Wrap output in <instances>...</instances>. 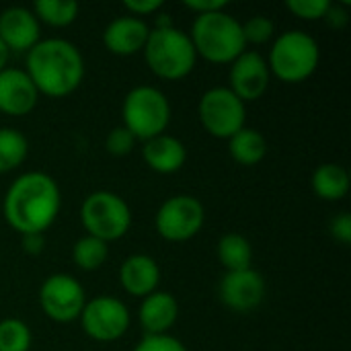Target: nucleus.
I'll list each match as a JSON object with an SVG mask.
<instances>
[{"mask_svg":"<svg viewBox=\"0 0 351 351\" xmlns=\"http://www.w3.org/2000/svg\"><path fill=\"white\" fill-rule=\"evenodd\" d=\"M329 230H331V237L341 243V245H350L351 243V216L348 212H341L337 214L331 224H329Z\"/></svg>","mask_w":351,"mask_h":351,"instance_id":"nucleus-31","label":"nucleus"},{"mask_svg":"<svg viewBox=\"0 0 351 351\" xmlns=\"http://www.w3.org/2000/svg\"><path fill=\"white\" fill-rule=\"evenodd\" d=\"M134 351H189L173 335H146Z\"/></svg>","mask_w":351,"mask_h":351,"instance_id":"nucleus-30","label":"nucleus"},{"mask_svg":"<svg viewBox=\"0 0 351 351\" xmlns=\"http://www.w3.org/2000/svg\"><path fill=\"white\" fill-rule=\"evenodd\" d=\"M31 10L39 23L49 27H68L76 21L80 6L74 0H37Z\"/></svg>","mask_w":351,"mask_h":351,"instance_id":"nucleus-23","label":"nucleus"},{"mask_svg":"<svg viewBox=\"0 0 351 351\" xmlns=\"http://www.w3.org/2000/svg\"><path fill=\"white\" fill-rule=\"evenodd\" d=\"M350 183L348 169L341 165H335V162L321 165L319 169H315V173L311 177V187H313L315 195L325 202L343 199L350 191Z\"/></svg>","mask_w":351,"mask_h":351,"instance_id":"nucleus-20","label":"nucleus"},{"mask_svg":"<svg viewBox=\"0 0 351 351\" xmlns=\"http://www.w3.org/2000/svg\"><path fill=\"white\" fill-rule=\"evenodd\" d=\"M321 62V47L317 39L300 29H290L278 35L269 49V72L282 82H304L311 78Z\"/></svg>","mask_w":351,"mask_h":351,"instance_id":"nucleus-5","label":"nucleus"},{"mask_svg":"<svg viewBox=\"0 0 351 351\" xmlns=\"http://www.w3.org/2000/svg\"><path fill=\"white\" fill-rule=\"evenodd\" d=\"M136 142L138 140L132 136L130 130H125L123 125H117V128H113L107 134V138H105V150L109 154H113V156H128L134 150Z\"/></svg>","mask_w":351,"mask_h":351,"instance_id":"nucleus-28","label":"nucleus"},{"mask_svg":"<svg viewBox=\"0 0 351 351\" xmlns=\"http://www.w3.org/2000/svg\"><path fill=\"white\" fill-rule=\"evenodd\" d=\"M216 255L226 271H243L253 267V247L247 237L228 232L218 241Z\"/></svg>","mask_w":351,"mask_h":351,"instance_id":"nucleus-22","label":"nucleus"},{"mask_svg":"<svg viewBox=\"0 0 351 351\" xmlns=\"http://www.w3.org/2000/svg\"><path fill=\"white\" fill-rule=\"evenodd\" d=\"M107 257H109V245L88 234L78 239L76 245L72 247V259L76 267H80L82 271L99 269L107 261Z\"/></svg>","mask_w":351,"mask_h":351,"instance_id":"nucleus-25","label":"nucleus"},{"mask_svg":"<svg viewBox=\"0 0 351 351\" xmlns=\"http://www.w3.org/2000/svg\"><path fill=\"white\" fill-rule=\"evenodd\" d=\"M162 0H125L123 2V8L132 14V16H148V14H154L162 8Z\"/></svg>","mask_w":351,"mask_h":351,"instance_id":"nucleus-32","label":"nucleus"},{"mask_svg":"<svg viewBox=\"0 0 351 351\" xmlns=\"http://www.w3.org/2000/svg\"><path fill=\"white\" fill-rule=\"evenodd\" d=\"M189 39L197 58L212 64H232L247 49L241 21L226 10L197 14Z\"/></svg>","mask_w":351,"mask_h":351,"instance_id":"nucleus-3","label":"nucleus"},{"mask_svg":"<svg viewBox=\"0 0 351 351\" xmlns=\"http://www.w3.org/2000/svg\"><path fill=\"white\" fill-rule=\"evenodd\" d=\"M86 304L82 284L68 274H51L39 288V306L56 323H72Z\"/></svg>","mask_w":351,"mask_h":351,"instance_id":"nucleus-11","label":"nucleus"},{"mask_svg":"<svg viewBox=\"0 0 351 351\" xmlns=\"http://www.w3.org/2000/svg\"><path fill=\"white\" fill-rule=\"evenodd\" d=\"M206 222L204 204L193 195H173L165 199L154 216L156 232L169 243H185L191 241Z\"/></svg>","mask_w":351,"mask_h":351,"instance_id":"nucleus-9","label":"nucleus"},{"mask_svg":"<svg viewBox=\"0 0 351 351\" xmlns=\"http://www.w3.org/2000/svg\"><path fill=\"white\" fill-rule=\"evenodd\" d=\"M329 0H288L286 6L292 14L304 21H319L329 8Z\"/></svg>","mask_w":351,"mask_h":351,"instance_id":"nucleus-29","label":"nucleus"},{"mask_svg":"<svg viewBox=\"0 0 351 351\" xmlns=\"http://www.w3.org/2000/svg\"><path fill=\"white\" fill-rule=\"evenodd\" d=\"M29 154L27 138L14 128H0V173L19 169Z\"/></svg>","mask_w":351,"mask_h":351,"instance_id":"nucleus-24","label":"nucleus"},{"mask_svg":"<svg viewBox=\"0 0 351 351\" xmlns=\"http://www.w3.org/2000/svg\"><path fill=\"white\" fill-rule=\"evenodd\" d=\"M8 56H10V51L6 49V45L0 41V70H4L6 68V64H8Z\"/></svg>","mask_w":351,"mask_h":351,"instance_id":"nucleus-36","label":"nucleus"},{"mask_svg":"<svg viewBox=\"0 0 351 351\" xmlns=\"http://www.w3.org/2000/svg\"><path fill=\"white\" fill-rule=\"evenodd\" d=\"M138 317L146 335H169L179 317V302L173 294L156 290L142 298Z\"/></svg>","mask_w":351,"mask_h":351,"instance_id":"nucleus-18","label":"nucleus"},{"mask_svg":"<svg viewBox=\"0 0 351 351\" xmlns=\"http://www.w3.org/2000/svg\"><path fill=\"white\" fill-rule=\"evenodd\" d=\"M150 27L146 25L144 19L123 14L115 16L103 31V43L113 56H134L144 49L146 39H148Z\"/></svg>","mask_w":351,"mask_h":351,"instance_id":"nucleus-16","label":"nucleus"},{"mask_svg":"<svg viewBox=\"0 0 351 351\" xmlns=\"http://www.w3.org/2000/svg\"><path fill=\"white\" fill-rule=\"evenodd\" d=\"M243 25V35H245V41L247 45L249 43H255V45H261V43H267L271 37H274V31H276V25L271 19L263 16V14H257V16H251L247 19Z\"/></svg>","mask_w":351,"mask_h":351,"instance_id":"nucleus-27","label":"nucleus"},{"mask_svg":"<svg viewBox=\"0 0 351 351\" xmlns=\"http://www.w3.org/2000/svg\"><path fill=\"white\" fill-rule=\"evenodd\" d=\"M269 66L267 60L253 49H245L232 64L228 72V88L243 101H257L265 95L269 86Z\"/></svg>","mask_w":351,"mask_h":351,"instance_id":"nucleus-12","label":"nucleus"},{"mask_svg":"<svg viewBox=\"0 0 351 351\" xmlns=\"http://www.w3.org/2000/svg\"><path fill=\"white\" fill-rule=\"evenodd\" d=\"M33 343L31 329L19 319L0 321V351H29Z\"/></svg>","mask_w":351,"mask_h":351,"instance_id":"nucleus-26","label":"nucleus"},{"mask_svg":"<svg viewBox=\"0 0 351 351\" xmlns=\"http://www.w3.org/2000/svg\"><path fill=\"white\" fill-rule=\"evenodd\" d=\"M41 39V25L31 8L8 6L0 12V41L8 51L27 53Z\"/></svg>","mask_w":351,"mask_h":351,"instance_id":"nucleus-14","label":"nucleus"},{"mask_svg":"<svg viewBox=\"0 0 351 351\" xmlns=\"http://www.w3.org/2000/svg\"><path fill=\"white\" fill-rule=\"evenodd\" d=\"M80 327L84 335L95 341H117L121 339L132 323L128 306L115 296H95L86 300L80 317Z\"/></svg>","mask_w":351,"mask_h":351,"instance_id":"nucleus-10","label":"nucleus"},{"mask_svg":"<svg viewBox=\"0 0 351 351\" xmlns=\"http://www.w3.org/2000/svg\"><path fill=\"white\" fill-rule=\"evenodd\" d=\"M325 21H327V25L331 27V29H346L348 27V23H350V12H348V8L343 6V4H329V8H327V12H325V16H323Z\"/></svg>","mask_w":351,"mask_h":351,"instance_id":"nucleus-33","label":"nucleus"},{"mask_svg":"<svg viewBox=\"0 0 351 351\" xmlns=\"http://www.w3.org/2000/svg\"><path fill=\"white\" fill-rule=\"evenodd\" d=\"M142 53L150 72L162 80H181L189 76L197 62L189 33L175 25L150 29Z\"/></svg>","mask_w":351,"mask_h":351,"instance_id":"nucleus-4","label":"nucleus"},{"mask_svg":"<svg viewBox=\"0 0 351 351\" xmlns=\"http://www.w3.org/2000/svg\"><path fill=\"white\" fill-rule=\"evenodd\" d=\"M197 117L210 136L228 140L245 128L247 107L228 86H214L202 95Z\"/></svg>","mask_w":351,"mask_h":351,"instance_id":"nucleus-8","label":"nucleus"},{"mask_svg":"<svg viewBox=\"0 0 351 351\" xmlns=\"http://www.w3.org/2000/svg\"><path fill=\"white\" fill-rule=\"evenodd\" d=\"M265 280L263 276L249 267L243 271H226L220 280L218 294L226 308L234 313H251L265 298Z\"/></svg>","mask_w":351,"mask_h":351,"instance_id":"nucleus-13","label":"nucleus"},{"mask_svg":"<svg viewBox=\"0 0 351 351\" xmlns=\"http://www.w3.org/2000/svg\"><path fill=\"white\" fill-rule=\"evenodd\" d=\"M25 72L39 95L62 99L72 95L82 84L84 58L80 49L68 39H39L27 51Z\"/></svg>","mask_w":351,"mask_h":351,"instance_id":"nucleus-2","label":"nucleus"},{"mask_svg":"<svg viewBox=\"0 0 351 351\" xmlns=\"http://www.w3.org/2000/svg\"><path fill=\"white\" fill-rule=\"evenodd\" d=\"M267 140L255 128H243L232 138H228V152L234 162L243 167H255L267 156Z\"/></svg>","mask_w":351,"mask_h":351,"instance_id":"nucleus-21","label":"nucleus"},{"mask_svg":"<svg viewBox=\"0 0 351 351\" xmlns=\"http://www.w3.org/2000/svg\"><path fill=\"white\" fill-rule=\"evenodd\" d=\"M80 222L88 237L103 243L119 241L132 226V210L128 202L113 191H93L80 204Z\"/></svg>","mask_w":351,"mask_h":351,"instance_id":"nucleus-7","label":"nucleus"},{"mask_svg":"<svg viewBox=\"0 0 351 351\" xmlns=\"http://www.w3.org/2000/svg\"><path fill=\"white\" fill-rule=\"evenodd\" d=\"M62 193L56 179L41 171L16 177L6 189L2 212L4 220L19 234H43L58 218Z\"/></svg>","mask_w":351,"mask_h":351,"instance_id":"nucleus-1","label":"nucleus"},{"mask_svg":"<svg viewBox=\"0 0 351 351\" xmlns=\"http://www.w3.org/2000/svg\"><path fill=\"white\" fill-rule=\"evenodd\" d=\"M119 284L130 296L136 298H146L156 292L160 284V267L156 259L144 253L130 255L119 267Z\"/></svg>","mask_w":351,"mask_h":351,"instance_id":"nucleus-17","label":"nucleus"},{"mask_svg":"<svg viewBox=\"0 0 351 351\" xmlns=\"http://www.w3.org/2000/svg\"><path fill=\"white\" fill-rule=\"evenodd\" d=\"M123 128L132 132L136 140H152L167 134L171 123V103L167 95L150 84L134 86L121 105Z\"/></svg>","mask_w":351,"mask_h":351,"instance_id":"nucleus-6","label":"nucleus"},{"mask_svg":"<svg viewBox=\"0 0 351 351\" xmlns=\"http://www.w3.org/2000/svg\"><path fill=\"white\" fill-rule=\"evenodd\" d=\"M39 101V93L25 70L4 68L0 70V113L21 117L29 115Z\"/></svg>","mask_w":351,"mask_h":351,"instance_id":"nucleus-15","label":"nucleus"},{"mask_svg":"<svg viewBox=\"0 0 351 351\" xmlns=\"http://www.w3.org/2000/svg\"><path fill=\"white\" fill-rule=\"evenodd\" d=\"M142 156H144V162L154 173L173 175L183 169V165L187 160V148L179 138H175L171 134H160V136L144 142Z\"/></svg>","mask_w":351,"mask_h":351,"instance_id":"nucleus-19","label":"nucleus"},{"mask_svg":"<svg viewBox=\"0 0 351 351\" xmlns=\"http://www.w3.org/2000/svg\"><path fill=\"white\" fill-rule=\"evenodd\" d=\"M21 247L29 255H39L43 251V247H45V237L43 234H37V232H33V234H21Z\"/></svg>","mask_w":351,"mask_h":351,"instance_id":"nucleus-35","label":"nucleus"},{"mask_svg":"<svg viewBox=\"0 0 351 351\" xmlns=\"http://www.w3.org/2000/svg\"><path fill=\"white\" fill-rule=\"evenodd\" d=\"M189 10L197 12V14H208V12H216V10H224L228 6L226 0H185L183 2Z\"/></svg>","mask_w":351,"mask_h":351,"instance_id":"nucleus-34","label":"nucleus"}]
</instances>
